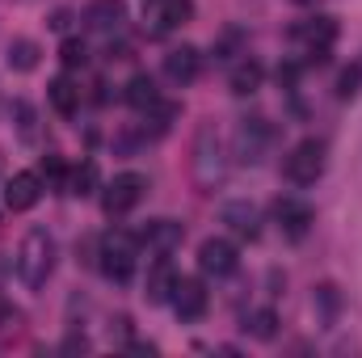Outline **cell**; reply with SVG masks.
Wrapping results in <instances>:
<instances>
[{"mask_svg": "<svg viewBox=\"0 0 362 358\" xmlns=\"http://www.w3.org/2000/svg\"><path fill=\"white\" fill-rule=\"evenodd\" d=\"M223 178H228V148L215 122H202L194 135V181L202 194H215V185H223Z\"/></svg>", "mask_w": 362, "mask_h": 358, "instance_id": "cell-1", "label": "cell"}, {"mask_svg": "<svg viewBox=\"0 0 362 358\" xmlns=\"http://www.w3.org/2000/svg\"><path fill=\"white\" fill-rule=\"evenodd\" d=\"M51 270H55V236L47 228H30L17 249V278L30 291H38V287H47Z\"/></svg>", "mask_w": 362, "mask_h": 358, "instance_id": "cell-2", "label": "cell"}, {"mask_svg": "<svg viewBox=\"0 0 362 358\" xmlns=\"http://www.w3.org/2000/svg\"><path fill=\"white\" fill-rule=\"evenodd\" d=\"M135 262H139V241L131 236V232H105L101 236V245H97V266L101 274L110 278V282H131V274H135Z\"/></svg>", "mask_w": 362, "mask_h": 358, "instance_id": "cell-3", "label": "cell"}, {"mask_svg": "<svg viewBox=\"0 0 362 358\" xmlns=\"http://www.w3.org/2000/svg\"><path fill=\"white\" fill-rule=\"evenodd\" d=\"M329 165V148L325 139H299L286 156H282V178L291 185H316Z\"/></svg>", "mask_w": 362, "mask_h": 358, "instance_id": "cell-4", "label": "cell"}, {"mask_svg": "<svg viewBox=\"0 0 362 358\" xmlns=\"http://www.w3.org/2000/svg\"><path fill=\"white\" fill-rule=\"evenodd\" d=\"M291 38L299 42V51L308 55V64H329V47L337 42V21L325 17V13H316V17L299 21L291 30Z\"/></svg>", "mask_w": 362, "mask_h": 358, "instance_id": "cell-5", "label": "cell"}, {"mask_svg": "<svg viewBox=\"0 0 362 358\" xmlns=\"http://www.w3.org/2000/svg\"><path fill=\"white\" fill-rule=\"evenodd\" d=\"M270 144H274L270 118H262V114L240 118V127H236V156H240L245 165H262L266 152H270Z\"/></svg>", "mask_w": 362, "mask_h": 358, "instance_id": "cell-6", "label": "cell"}, {"mask_svg": "<svg viewBox=\"0 0 362 358\" xmlns=\"http://www.w3.org/2000/svg\"><path fill=\"white\" fill-rule=\"evenodd\" d=\"M144 194H148V178L144 173H118L101 190V207H105V215H127V211L139 207Z\"/></svg>", "mask_w": 362, "mask_h": 358, "instance_id": "cell-7", "label": "cell"}, {"mask_svg": "<svg viewBox=\"0 0 362 358\" xmlns=\"http://www.w3.org/2000/svg\"><path fill=\"white\" fill-rule=\"evenodd\" d=\"M194 0H144V25L148 34H169L189 21Z\"/></svg>", "mask_w": 362, "mask_h": 358, "instance_id": "cell-8", "label": "cell"}, {"mask_svg": "<svg viewBox=\"0 0 362 358\" xmlns=\"http://www.w3.org/2000/svg\"><path fill=\"white\" fill-rule=\"evenodd\" d=\"M274 219H278V228H282L291 241H303V236L312 232V224H316V211H312V202L286 194V198L274 202Z\"/></svg>", "mask_w": 362, "mask_h": 358, "instance_id": "cell-9", "label": "cell"}, {"mask_svg": "<svg viewBox=\"0 0 362 358\" xmlns=\"http://www.w3.org/2000/svg\"><path fill=\"white\" fill-rule=\"evenodd\" d=\"M236 266H240V258H236V245H232V241L211 236V241L198 245V270H202V274L228 278V274H236Z\"/></svg>", "mask_w": 362, "mask_h": 358, "instance_id": "cell-10", "label": "cell"}, {"mask_svg": "<svg viewBox=\"0 0 362 358\" xmlns=\"http://www.w3.org/2000/svg\"><path fill=\"white\" fill-rule=\"evenodd\" d=\"M127 21V4L122 0H89L85 4V30L89 34H118Z\"/></svg>", "mask_w": 362, "mask_h": 358, "instance_id": "cell-11", "label": "cell"}, {"mask_svg": "<svg viewBox=\"0 0 362 358\" xmlns=\"http://www.w3.org/2000/svg\"><path fill=\"white\" fill-rule=\"evenodd\" d=\"M173 312H177L181 321H198L202 312H206V304H211V295H206V287L198 282V278H177V287H173Z\"/></svg>", "mask_w": 362, "mask_h": 358, "instance_id": "cell-12", "label": "cell"}, {"mask_svg": "<svg viewBox=\"0 0 362 358\" xmlns=\"http://www.w3.org/2000/svg\"><path fill=\"white\" fill-rule=\"evenodd\" d=\"M223 224H228L232 236H240V241H257V236H262V211H257L253 202H245V198H236V202L223 207Z\"/></svg>", "mask_w": 362, "mask_h": 358, "instance_id": "cell-13", "label": "cell"}, {"mask_svg": "<svg viewBox=\"0 0 362 358\" xmlns=\"http://www.w3.org/2000/svg\"><path fill=\"white\" fill-rule=\"evenodd\" d=\"M173 287H177V270L169 262V253H160L152 270H148V282H144V295H148V304H169L173 299Z\"/></svg>", "mask_w": 362, "mask_h": 358, "instance_id": "cell-14", "label": "cell"}, {"mask_svg": "<svg viewBox=\"0 0 362 358\" xmlns=\"http://www.w3.org/2000/svg\"><path fill=\"white\" fill-rule=\"evenodd\" d=\"M38 194H42V181L34 173H13L4 181V207L8 211H30L38 202Z\"/></svg>", "mask_w": 362, "mask_h": 358, "instance_id": "cell-15", "label": "cell"}, {"mask_svg": "<svg viewBox=\"0 0 362 358\" xmlns=\"http://www.w3.org/2000/svg\"><path fill=\"white\" fill-rule=\"evenodd\" d=\"M198 72H202V55H198L194 47H173V51L165 55V76H169L173 85L198 81Z\"/></svg>", "mask_w": 362, "mask_h": 358, "instance_id": "cell-16", "label": "cell"}, {"mask_svg": "<svg viewBox=\"0 0 362 358\" xmlns=\"http://www.w3.org/2000/svg\"><path fill=\"white\" fill-rule=\"evenodd\" d=\"M139 241H144L148 249H156V253H173L181 241H185V228H181L177 219H152V224L139 232Z\"/></svg>", "mask_w": 362, "mask_h": 358, "instance_id": "cell-17", "label": "cell"}, {"mask_svg": "<svg viewBox=\"0 0 362 358\" xmlns=\"http://www.w3.org/2000/svg\"><path fill=\"white\" fill-rule=\"evenodd\" d=\"M127 105L139 110V114H148L152 105H160V89H156V81H152L148 72H135V76L127 81Z\"/></svg>", "mask_w": 362, "mask_h": 358, "instance_id": "cell-18", "label": "cell"}, {"mask_svg": "<svg viewBox=\"0 0 362 358\" xmlns=\"http://www.w3.org/2000/svg\"><path fill=\"white\" fill-rule=\"evenodd\" d=\"M51 105H55V114H64V118H76V110H81V89H76V81L72 76H55L51 81Z\"/></svg>", "mask_w": 362, "mask_h": 358, "instance_id": "cell-19", "label": "cell"}, {"mask_svg": "<svg viewBox=\"0 0 362 358\" xmlns=\"http://www.w3.org/2000/svg\"><path fill=\"white\" fill-rule=\"evenodd\" d=\"M262 76H266V72H262V64H257V59H240V64L232 68L228 85H232V93H236V97H249V93L262 89Z\"/></svg>", "mask_w": 362, "mask_h": 358, "instance_id": "cell-20", "label": "cell"}, {"mask_svg": "<svg viewBox=\"0 0 362 358\" xmlns=\"http://www.w3.org/2000/svg\"><path fill=\"white\" fill-rule=\"evenodd\" d=\"M8 68H17V72H34V68H38V42L17 38V42L8 47Z\"/></svg>", "mask_w": 362, "mask_h": 358, "instance_id": "cell-21", "label": "cell"}, {"mask_svg": "<svg viewBox=\"0 0 362 358\" xmlns=\"http://www.w3.org/2000/svg\"><path fill=\"white\" fill-rule=\"evenodd\" d=\"M316 312H320V325L329 329L333 321H337V308H341V295H337V287L333 282H325V287H316Z\"/></svg>", "mask_w": 362, "mask_h": 358, "instance_id": "cell-22", "label": "cell"}, {"mask_svg": "<svg viewBox=\"0 0 362 358\" xmlns=\"http://www.w3.org/2000/svg\"><path fill=\"white\" fill-rule=\"evenodd\" d=\"M68 190H72V194H81V198H89L93 190H97V165H93V161L76 165V169L68 173Z\"/></svg>", "mask_w": 362, "mask_h": 358, "instance_id": "cell-23", "label": "cell"}, {"mask_svg": "<svg viewBox=\"0 0 362 358\" xmlns=\"http://www.w3.org/2000/svg\"><path fill=\"white\" fill-rule=\"evenodd\" d=\"M249 333H253L257 342H274V333H278V316H274L270 308L253 312V316H249Z\"/></svg>", "mask_w": 362, "mask_h": 358, "instance_id": "cell-24", "label": "cell"}, {"mask_svg": "<svg viewBox=\"0 0 362 358\" xmlns=\"http://www.w3.org/2000/svg\"><path fill=\"white\" fill-rule=\"evenodd\" d=\"M59 59H64V68H85V64H89V47H85L81 38H68V42L59 47Z\"/></svg>", "mask_w": 362, "mask_h": 358, "instance_id": "cell-25", "label": "cell"}, {"mask_svg": "<svg viewBox=\"0 0 362 358\" xmlns=\"http://www.w3.org/2000/svg\"><path fill=\"white\" fill-rule=\"evenodd\" d=\"M13 118H17V131H21V139L30 144L38 131H34V105L30 101H13Z\"/></svg>", "mask_w": 362, "mask_h": 358, "instance_id": "cell-26", "label": "cell"}, {"mask_svg": "<svg viewBox=\"0 0 362 358\" xmlns=\"http://www.w3.org/2000/svg\"><path fill=\"white\" fill-rule=\"evenodd\" d=\"M42 178L51 185H68V169H64V156L59 152H47L42 156Z\"/></svg>", "mask_w": 362, "mask_h": 358, "instance_id": "cell-27", "label": "cell"}, {"mask_svg": "<svg viewBox=\"0 0 362 358\" xmlns=\"http://www.w3.org/2000/svg\"><path fill=\"white\" fill-rule=\"evenodd\" d=\"M358 89H362V64H354L337 76V97H354Z\"/></svg>", "mask_w": 362, "mask_h": 358, "instance_id": "cell-28", "label": "cell"}, {"mask_svg": "<svg viewBox=\"0 0 362 358\" xmlns=\"http://www.w3.org/2000/svg\"><path fill=\"white\" fill-rule=\"evenodd\" d=\"M295 4H312V0H295Z\"/></svg>", "mask_w": 362, "mask_h": 358, "instance_id": "cell-29", "label": "cell"}]
</instances>
